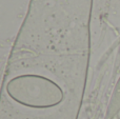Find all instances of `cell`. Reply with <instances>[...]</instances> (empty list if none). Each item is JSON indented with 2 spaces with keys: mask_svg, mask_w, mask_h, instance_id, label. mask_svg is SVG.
<instances>
[{
  "mask_svg": "<svg viewBox=\"0 0 120 119\" xmlns=\"http://www.w3.org/2000/svg\"><path fill=\"white\" fill-rule=\"evenodd\" d=\"M6 94L16 103L34 110L52 109L64 100V91L57 82L37 74H23L10 79Z\"/></svg>",
  "mask_w": 120,
  "mask_h": 119,
  "instance_id": "obj_1",
  "label": "cell"
}]
</instances>
